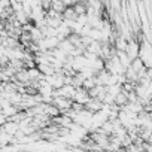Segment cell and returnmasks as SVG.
I'll return each mask as SVG.
<instances>
[{"label":"cell","mask_w":152,"mask_h":152,"mask_svg":"<svg viewBox=\"0 0 152 152\" xmlns=\"http://www.w3.org/2000/svg\"><path fill=\"white\" fill-rule=\"evenodd\" d=\"M18 110H20V109L17 107V104L8 103V104H5V106H3V110H2V112H3V113L6 115V118H8V116H12V115H15Z\"/></svg>","instance_id":"cell-14"},{"label":"cell","mask_w":152,"mask_h":152,"mask_svg":"<svg viewBox=\"0 0 152 152\" xmlns=\"http://www.w3.org/2000/svg\"><path fill=\"white\" fill-rule=\"evenodd\" d=\"M58 48H60V49H63L64 52H67V54L70 55V54H72V51L75 49V45H73V43H72V42H70V40L66 37V39L60 40V43H58Z\"/></svg>","instance_id":"cell-9"},{"label":"cell","mask_w":152,"mask_h":152,"mask_svg":"<svg viewBox=\"0 0 152 152\" xmlns=\"http://www.w3.org/2000/svg\"><path fill=\"white\" fill-rule=\"evenodd\" d=\"M54 11H57L58 14H63L64 9H66V3L63 0H52V6H51Z\"/></svg>","instance_id":"cell-16"},{"label":"cell","mask_w":152,"mask_h":152,"mask_svg":"<svg viewBox=\"0 0 152 152\" xmlns=\"http://www.w3.org/2000/svg\"><path fill=\"white\" fill-rule=\"evenodd\" d=\"M102 106H103V102H102V100H99L97 97H90V100L85 103V109L91 110L93 113H94V112H97V110H100V109H102Z\"/></svg>","instance_id":"cell-5"},{"label":"cell","mask_w":152,"mask_h":152,"mask_svg":"<svg viewBox=\"0 0 152 152\" xmlns=\"http://www.w3.org/2000/svg\"><path fill=\"white\" fill-rule=\"evenodd\" d=\"M2 110H3V106H2V104H0V113H2Z\"/></svg>","instance_id":"cell-26"},{"label":"cell","mask_w":152,"mask_h":152,"mask_svg":"<svg viewBox=\"0 0 152 152\" xmlns=\"http://www.w3.org/2000/svg\"><path fill=\"white\" fill-rule=\"evenodd\" d=\"M97 84H96V76H91V78H87V79H84V82H82V87L85 88V90H91V88H94Z\"/></svg>","instance_id":"cell-19"},{"label":"cell","mask_w":152,"mask_h":152,"mask_svg":"<svg viewBox=\"0 0 152 152\" xmlns=\"http://www.w3.org/2000/svg\"><path fill=\"white\" fill-rule=\"evenodd\" d=\"M148 142H149V143H152V134H151V139H149Z\"/></svg>","instance_id":"cell-27"},{"label":"cell","mask_w":152,"mask_h":152,"mask_svg":"<svg viewBox=\"0 0 152 152\" xmlns=\"http://www.w3.org/2000/svg\"><path fill=\"white\" fill-rule=\"evenodd\" d=\"M127 43H128V40L124 37V36H116V39H115V42H113V46L116 48V51H125L127 49Z\"/></svg>","instance_id":"cell-8"},{"label":"cell","mask_w":152,"mask_h":152,"mask_svg":"<svg viewBox=\"0 0 152 152\" xmlns=\"http://www.w3.org/2000/svg\"><path fill=\"white\" fill-rule=\"evenodd\" d=\"M72 103H73L72 99H67V97H63V96H57V97H54V100H52V104H55V106L61 110V113L66 112L67 109H70V107H72Z\"/></svg>","instance_id":"cell-3"},{"label":"cell","mask_w":152,"mask_h":152,"mask_svg":"<svg viewBox=\"0 0 152 152\" xmlns=\"http://www.w3.org/2000/svg\"><path fill=\"white\" fill-rule=\"evenodd\" d=\"M88 66H91L93 69H94V72H96V75L100 72V70H103L104 69V60L102 58V57H97L94 61H91Z\"/></svg>","instance_id":"cell-12"},{"label":"cell","mask_w":152,"mask_h":152,"mask_svg":"<svg viewBox=\"0 0 152 152\" xmlns=\"http://www.w3.org/2000/svg\"><path fill=\"white\" fill-rule=\"evenodd\" d=\"M11 6L14 8V11H15V12L23 11V2H14V3H11Z\"/></svg>","instance_id":"cell-24"},{"label":"cell","mask_w":152,"mask_h":152,"mask_svg":"<svg viewBox=\"0 0 152 152\" xmlns=\"http://www.w3.org/2000/svg\"><path fill=\"white\" fill-rule=\"evenodd\" d=\"M139 51H140V43H139V40H137V39H134V37L128 39L127 49H125V52L128 54V57H130L131 60L137 58V57H139Z\"/></svg>","instance_id":"cell-2"},{"label":"cell","mask_w":152,"mask_h":152,"mask_svg":"<svg viewBox=\"0 0 152 152\" xmlns=\"http://www.w3.org/2000/svg\"><path fill=\"white\" fill-rule=\"evenodd\" d=\"M2 130H5L6 133H9V134L14 136V134L20 130V124L15 122V121H6V122L2 125Z\"/></svg>","instance_id":"cell-7"},{"label":"cell","mask_w":152,"mask_h":152,"mask_svg":"<svg viewBox=\"0 0 152 152\" xmlns=\"http://www.w3.org/2000/svg\"><path fill=\"white\" fill-rule=\"evenodd\" d=\"M73 8H75V11H76V14L78 15H82V14H87V3L85 2H76L75 5H73Z\"/></svg>","instance_id":"cell-17"},{"label":"cell","mask_w":152,"mask_h":152,"mask_svg":"<svg viewBox=\"0 0 152 152\" xmlns=\"http://www.w3.org/2000/svg\"><path fill=\"white\" fill-rule=\"evenodd\" d=\"M52 122L57 124V125H60V127H69L73 121H72V118H70L69 115H66V113H60V115H57V116L52 118Z\"/></svg>","instance_id":"cell-6"},{"label":"cell","mask_w":152,"mask_h":152,"mask_svg":"<svg viewBox=\"0 0 152 152\" xmlns=\"http://www.w3.org/2000/svg\"><path fill=\"white\" fill-rule=\"evenodd\" d=\"M78 18V14H76L75 8L73 6H66L64 12H63V20H70V21H75Z\"/></svg>","instance_id":"cell-10"},{"label":"cell","mask_w":152,"mask_h":152,"mask_svg":"<svg viewBox=\"0 0 152 152\" xmlns=\"http://www.w3.org/2000/svg\"><path fill=\"white\" fill-rule=\"evenodd\" d=\"M90 31H91V27H90L88 24H85V26H82L79 34H81V36H90Z\"/></svg>","instance_id":"cell-22"},{"label":"cell","mask_w":152,"mask_h":152,"mask_svg":"<svg viewBox=\"0 0 152 152\" xmlns=\"http://www.w3.org/2000/svg\"><path fill=\"white\" fill-rule=\"evenodd\" d=\"M37 69L45 76H49V75H54L55 73V67L52 64H37Z\"/></svg>","instance_id":"cell-13"},{"label":"cell","mask_w":152,"mask_h":152,"mask_svg":"<svg viewBox=\"0 0 152 152\" xmlns=\"http://www.w3.org/2000/svg\"><path fill=\"white\" fill-rule=\"evenodd\" d=\"M116 55H118V58H119L121 64H122L125 69L131 66V58L128 57V54H127L125 51H116Z\"/></svg>","instance_id":"cell-11"},{"label":"cell","mask_w":152,"mask_h":152,"mask_svg":"<svg viewBox=\"0 0 152 152\" xmlns=\"http://www.w3.org/2000/svg\"><path fill=\"white\" fill-rule=\"evenodd\" d=\"M121 90H122V85L121 84H113V85H109L107 87V93L115 99V96L118 94V93H121Z\"/></svg>","instance_id":"cell-18"},{"label":"cell","mask_w":152,"mask_h":152,"mask_svg":"<svg viewBox=\"0 0 152 152\" xmlns=\"http://www.w3.org/2000/svg\"><path fill=\"white\" fill-rule=\"evenodd\" d=\"M30 34H31V40H33V42H39L40 39H43L42 30H40V28H37L36 26H33V28L30 30Z\"/></svg>","instance_id":"cell-15"},{"label":"cell","mask_w":152,"mask_h":152,"mask_svg":"<svg viewBox=\"0 0 152 152\" xmlns=\"http://www.w3.org/2000/svg\"><path fill=\"white\" fill-rule=\"evenodd\" d=\"M40 6H42L45 11L51 9V6H52V0H40Z\"/></svg>","instance_id":"cell-23"},{"label":"cell","mask_w":152,"mask_h":152,"mask_svg":"<svg viewBox=\"0 0 152 152\" xmlns=\"http://www.w3.org/2000/svg\"><path fill=\"white\" fill-rule=\"evenodd\" d=\"M73 102H78V103H82L85 104L88 100H90V94H88V90H85L84 87H78L76 88V93L72 99Z\"/></svg>","instance_id":"cell-4"},{"label":"cell","mask_w":152,"mask_h":152,"mask_svg":"<svg viewBox=\"0 0 152 152\" xmlns=\"http://www.w3.org/2000/svg\"><path fill=\"white\" fill-rule=\"evenodd\" d=\"M58 43H60V39H58L57 36H49V37H43V39H40V40L37 42V45H39L40 51H46V49H54V48H57V46H58Z\"/></svg>","instance_id":"cell-1"},{"label":"cell","mask_w":152,"mask_h":152,"mask_svg":"<svg viewBox=\"0 0 152 152\" xmlns=\"http://www.w3.org/2000/svg\"><path fill=\"white\" fill-rule=\"evenodd\" d=\"M90 36H91L94 40H100V42H102V39H103V33H102L100 28H91Z\"/></svg>","instance_id":"cell-21"},{"label":"cell","mask_w":152,"mask_h":152,"mask_svg":"<svg viewBox=\"0 0 152 152\" xmlns=\"http://www.w3.org/2000/svg\"><path fill=\"white\" fill-rule=\"evenodd\" d=\"M131 67H133L136 72H139V70H142V69H143V67H146V66L143 64L142 58H140V57H137V58L131 60Z\"/></svg>","instance_id":"cell-20"},{"label":"cell","mask_w":152,"mask_h":152,"mask_svg":"<svg viewBox=\"0 0 152 152\" xmlns=\"http://www.w3.org/2000/svg\"><path fill=\"white\" fill-rule=\"evenodd\" d=\"M6 121H8V118H6V115L2 112V113H0V127H2V125H3Z\"/></svg>","instance_id":"cell-25"}]
</instances>
